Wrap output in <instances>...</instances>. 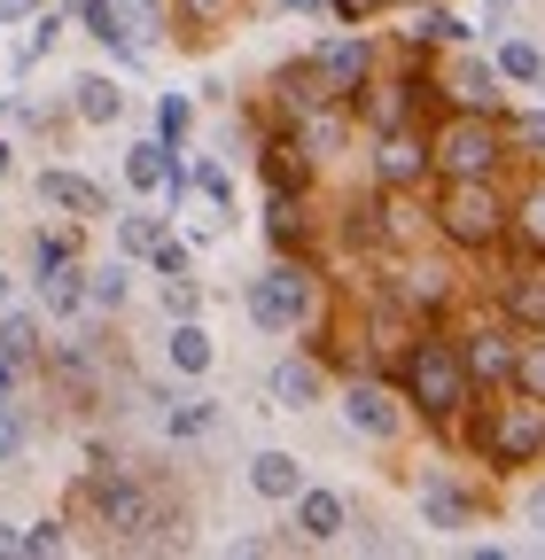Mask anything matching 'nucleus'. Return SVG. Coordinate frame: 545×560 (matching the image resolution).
<instances>
[{"label": "nucleus", "mask_w": 545, "mask_h": 560, "mask_svg": "<svg viewBox=\"0 0 545 560\" xmlns=\"http://www.w3.org/2000/svg\"><path fill=\"white\" fill-rule=\"evenodd\" d=\"M467 366H460V342H414L405 350V397H414L429 420H452L467 405Z\"/></svg>", "instance_id": "f257e3e1"}, {"label": "nucleus", "mask_w": 545, "mask_h": 560, "mask_svg": "<svg viewBox=\"0 0 545 560\" xmlns=\"http://www.w3.org/2000/svg\"><path fill=\"white\" fill-rule=\"evenodd\" d=\"M437 226L452 242H467V249H491L507 234V202L491 195V179H452L444 202H437Z\"/></svg>", "instance_id": "f03ea898"}, {"label": "nucleus", "mask_w": 545, "mask_h": 560, "mask_svg": "<svg viewBox=\"0 0 545 560\" xmlns=\"http://www.w3.org/2000/svg\"><path fill=\"white\" fill-rule=\"evenodd\" d=\"M429 164H444L452 179H491V164H499V125H491V109H460V117L437 132Z\"/></svg>", "instance_id": "7ed1b4c3"}, {"label": "nucleus", "mask_w": 545, "mask_h": 560, "mask_svg": "<svg viewBox=\"0 0 545 560\" xmlns=\"http://www.w3.org/2000/svg\"><path fill=\"white\" fill-rule=\"evenodd\" d=\"M250 319L265 335H297L312 319V272L304 265H272L265 280H250Z\"/></svg>", "instance_id": "20e7f679"}, {"label": "nucleus", "mask_w": 545, "mask_h": 560, "mask_svg": "<svg viewBox=\"0 0 545 560\" xmlns=\"http://www.w3.org/2000/svg\"><path fill=\"white\" fill-rule=\"evenodd\" d=\"M367 79H374V47L367 39H327L304 62V86H320V102H359Z\"/></svg>", "instance_id": "39448f33"}, {"label": "nucleus", "mask_w": 545, "mask_h": 560, "mask_svg": "<svg viewBox=\"0 0 545 560\" xmlns=\"http://www.w3.org/2000/svg\"><path fill=\"white\" fill-rule=\"evenodd\" d=\"M86 499H94V514L109 522V537H141V529H156V506H149V490L132 482V475H117V467H94Z\"/></svg>", "instance_id": "423d86ee"}, {"label": "nucleus", "mask_w": 545, "mask_h": 560, "mask_svg": "<svg viewBox=\"0 0 545 560\" xmlns=\"http://www.w3.org/2000/svg\"><path fill=\"white\" fill-rule=\"evenodd\" d=\"M484 452H491V467H522V459H537V452H545V397L491 412V429H484Z\"/></svg>", "instance_id": "0eeeda50"}, {"label": "nucleus", "mask_w": 545, "mask_h": 560, "mask_svg": "<svg viewBox=\"0 0 545 560\" xmlns=\"http://www.w3.org/2000/svg\"><path fill=\"white\" fill-rule=\"evenodd\" d=\"M444 102H452V109H499V62L460 55V62L444 70Z\"/></svg>", "instance_id": "6e6552de"}, {"label": "nucleus", "mask_w": 545, "mask_h": 560, "mask_svg": "<svg viewBox=\"0 0 545 560\" xmlns=\"http://www.w3.org/2000/svg\"><path fill=\"white\" fill-rule=\"evenodd\" d=\"M297 529L312 537V545H327V537H344V522H351V506H344V490H320V482H304L297 490Z\"/></svg>", "instance_id": "1a4fd4ad"}, {"label": "nucleus", "mask_w": 545, "mask_h": 560, "mask_svg": "<svg viewBox=\"0 0 545 560\" xmlns=\"http://www.w3.org/2000/svg\"><path fill=\"white\" fill-rule=\"evenodd\" d=\"M39 195H47L55 210H71V219H102V210H109V195H102L86 172H62V164L39 172Z\"/></svg>", "instance_id": "9d476101"}, {"label": "nucleus", "mask_w": 545, "mask_h": 560, "mask_svg": "<svg viewBox=\"0 0 545 560\" xmlns=\"http://www.w3.org/2000/svg\"><path fill=\"white\" fill-rule=\"evenodd\" d=\"M514 350L522 342H507V335H475V342H460V366H467V382L499 389V382H514Z\"/></svg>", "instance_id": "9b49d317"}, {"label": "nucleus", "mask_w": 545, "mask_h": 560, "mask_svg": "<svg viewBox=\"0 0 545 560\" xmlns=\"http://www.w3.org/2000/svg\"><path fill=\"white\" fill-rule=\"evenodd\" d=\"M359 109H367V125L374 132H405V125H414V109H421V86L414 79H397V86H359Z\"/></svg>", "instance_id": "f8f14e48"}, {"label": "nucleus", "mask_w": 545, "mask_h": 560, "mask_svg": "<svg viewBox=\"0 0 545 560\" xmlns=\"http://www.w3.org/2000/svg\"><path fill=\"white\" fill-rule=\"evenodd\" d=\"M374 172H382V187H421L429 149H421L414 132H382V156H374Z\"/></svg>", "instance_id": "ddd939ff"}, {"label": "nucleus", "mask_w": 545, "mask_h": 560, "mask_svg": "<svg viewBox=\"0 0 545 560\" xmlns=\"http://www.w3.org/2000/svg\"><path fill=\"white\" fill-rule=\"evenodd\" d=\"M344 420H351L359 436H397V405H390V389H374V382H351Z\"/></svg>", "instance_id": "4468645a"}, {"label": "nucleus", "mask_w": 545, "mask_h": 560, "mask_svg": "<svg viewBox=\"0 0 545 560\" xmlns=\"http://www.w3.org/2000/svg\"><path fill=\"white\" fill-rule=\"evenodd\" d=\"M250 490H257V499H297V490H304V467H297L289 452H257V459H250Z\"/></svg>", "instance_id": "2eb2a0df"}, {"label": "nucleus", "mask_w": 545, "mask_h": 560, "mask_svg": "<svg viewBox=\"0 0 545 560\" xmlns=\"http://www.w3.org/2000/svg\"><path fill=\"white\" fill-rule=\"evenodd\" d=\"M39 296H47V312H55V319H62V312H79V304H86V272H79V257L47 265V272H39Z\"/></svg>", "instance_id": "dca6fc26"}, {"label": "nucleus", "mask_w": 545, "mask_h": 560, "mask_svg": "<svg viewBox=\"0 0 545 560\" xmlns=\"http://www.w3.org/2000/svg\"><path fill=\"white\" fill-rule=\"evenodd\" d=\"M272 397H281L289 412L320 405V366H312V359H281V366H272Z\"/></svg>", "instance_id": "f3484780"}, {"label": "nucleus", "mask_w": 545, "mask_h": 560, "mask_svg": "<svg viewBox=\"0 0 545 560\" xmlns=\"http://www.w3.org/2000/svg\"><path fill=\"white\" fill-rule=\"evenodd\" d=\"M164 359H172V366H179V374L195 382L202 366H211V335H202L195 319H172V342H164Z\"/></svg>", "instance_id": "a211bd4d"}, {"label": "nucleus", "mask_w": 545, "mask_h": 560, "mask_svg": "<svg viewBox=\"0 0 545 560\" xmlns=\"http://www.w3.org/2000/svg\"><path fill=\"white\" fill-rule=\"evenodd\" d=\"M421 514H429V529H460V522H467V499H460L444 475H429V482H421Z\"/></svg>", "instance_id": "6ab92c4d"}, {"label": "nucleus", "mask_w": 545, "mask_h": 560, "mask_svg": "<svg viewBox=\"0 0 545 560\" xmlns=\"http://www.w3.org/2000/svg\"><path fill=\"white\" fill-rule=\"evenodd\" d=\"M71 94H79V117H86V125H117V109H125L117 79H79Z\"/></svg>", "instance_id": "aec40b11"}, {"label": "nucleus", "mask_w": 545, "mask_h": 560, "mask_svg": "<svg viewBox=\"0 0 545 560\" xmlns=\"http://www.w3.org/2000/svg\"><path fill=\"white\" fill-rule=\"evenodd\" d=\"M79 24H86V39H102V47H125V55H132V39H125V16H117V0H79Z\"/></svg>", "instance_id": "412c9836"}, {"label": "nucleus", "mask_w": 545, "mask_h": 560, "mask_svg": "<svg viewBox=\"0 0 545 560\" xmlns=\"http://www.w3.org/2000/svg\"><path fill=\"white\" fill-rule=\"evenodd\" d=\"M164 242V219H156V210H132V219H117V249L125 257H149Z\"/></svg>", "instance_id": "4be33fe9"}, {"label": "nucleus", "mask_w": 545, "mask_h": 560, "mask_svg": "<svg viewBox=\"0 0 545 560\" xmlns=\"http://www.w3.org/2000/svg\"><path fill=\"white\" fill-rule=\"evenodd\" d=\"M499 79H514V86H537V79H545V55H537L530 39H507V47H499Z\"/></svg>", "instance_id": "5701e85b"}, {"label": "nucleus", "mask_w": 545, "mask_h": 560, "mask_svg": "<svg viewBox=\"0 0 545 560\" xmlns=\"http://www.w3.org/2000/svg\"><path fill=\"white\" fill-rule=\"evenodd\" d=\"M211 420H219L211 397H179V405L164 412V429H172V436H211Z\"/></svg>", "instance_id": "b1692460"}, {"label": "nucleus", "mask_w": 545, "mask_h": 560, "mask_svg": "<svg viewBox=\"0 0 545 560\" xmlns=\"http://www.w3.org/2000/svg\"><path fill=\"white\" fill-rule=\"evenodd\" d=\"M0 350H9L16 366L39 359V319H32V312H9V319H0Z\"/></svg>", "instance_id": "393cba45"}, {"label": "nucleus", "mask_w": 545, "mask_h": 560, "mask_svg": "<svg viewBox=\"0 0 545 560\" xmlns=\"http://www.w3.org/2000/svg\"><path fill=\"white\" fill-rule=\"evenodd\" d=\"M187 125H195V102H187V94H164V109H156V140H164V149H179Z\"/></svg>", "instance_id": "a878e982"}, {"label": "nucleus", "mask_w": 545, "mask_h": 560, "mask_svg": "<svg viewBox=\"0 0 545 560\" xmlns=\"http://www.w3.org/2000/svg\"><path fill=\"white\" fill-rule=\"evenodd\" d=\"M507 312H514L522 327H545V280H514V289H507Z\"/></svg>", "instance_id": "bb28decb"}, {"label": "nucleus", "mask_w": 545, "mask_h": 560, "mask_svg": "<svg viewBox=\"0 0 545 560\" xmlns=\"http://www.w3.org/2000/svg\"><path fill=\"white\" fill-rule=\"evenodd\" d=\"M125 289H132V280H125V265H102V272L86 280V304H102V312H117V304H125Z\"/></svg>", "instance_id": "cd10ccee"}, {"label": "nucleus", "mask_w": 545, "mask_h": 560, "mask_svg": "<svg viewBox=\"0 0 545 560\" xmlns=\"http://www.w3.org/2000/svg\"><path fill=\"white\" fill-rule=\"evenodd\" d=\"M335 140H344V117H335V109H312V102H304V149H335Z\"/></svg>", "instance_id": "c85d7f7f"}, {"label": "nucleus", "mask_w": 545, "mask_h": 560, "mask_svg": "<svg viewBox=\"0 0 545 560\" xmlns=\"http://www.w3.org/2000/svg\"><path fill=\"white\" fill-rule=\"evenodd\" d=\"M514 382H522L530 397H545V342H522V350H514Z\"/></svg>", "instance_id": "c756f323"}, {"label": "nucleus", "mask_w": 545, "mask_h": 560, "mask_svg": "<svg viewBox=\"0 0 545 560\" xmlns=\"http://www.w3.org/2000/svg\"><path fill=\"white\" fill-rule=\"evenodd\" d=\"M265 179L297 195V140H272V149H265Z\"/></svg>", "instance_id": "7c9ffc66"}, {"label": "nucleus", "mask_w": 545, "mask_h": 560, "mask_svg": "<svg viewBox=\"0 0 545 560\" xmlns=\"http://www.w3.org/2000/svg\"><path fill=\"white\" fill-rule=\"evenodd\" d=\"M265 226H272V242H297L304 219H297V195H289V187H272V219H265Z\"/></svg>", "instance_id": "2f4dec72"}, {"label": "nucleus", "mask_w": 545, "mask_h": 560, "mask_svg": "<svg viewBox=\"0 0 545 560\" xmlns=\"http://www.w3.org/2000/svg\"><path fill=\"white\" fill-rule=\"evenodd\" d=\"M195 304H202V296H195V280L172 272V280H164V312H172V319H195Z\"/></svg>", "instance_id": "473e14b6"}, {"label": "nucleus", "mask_w": 545, "mask_h": 560, "mask_svg": "<svg viewBox=\"0 0 545 560\" xmlns=\"http://www.w3.org/2000/svg\"><path fill=\"white\" fill-rule=\"evenodd\" d=\"M24 552H32V560H55V552H62V522H39V529H24Z\"/></svg>", "instance_id": "72a5a7b5"}, {"label": "nucleus", "mask_w": 545, "mask_h": 560, "mask_svg": "<svg viewBox=\"0 0 545 560\" xmlns=\"http://www.w3.org/2000/svg\"><path fill=\"white\" fill-rule=\"evenodd\" d=\"M24 452V420H16V405L0 397V459H16Z\"/></svg>", "instance_id": "f704fd0d"}, {"label": "nucleus", "mask_w": 545, "mask_h": 560, "mask_svg": "<svg viewBox=\"0 0 545 560\" xmlns=\"http://www.w3.org/2000/svg\"><path fill=\"white\" fill-rule=\"evenodd\" d=\"M62 257H79V249H71V234H39V242H32V265H39V272H47V265H62Z\"/></svg>", "instance_id": "c9c22d12"}, {"label": "nucleus", "mask_w": 545, "mask_h": 560, "mask_svg": "<svg viewBox=\"0 0 545 560\" xmlns=\"http://www.w3.org/2000/svg\"><path fill=\"white\" fill-rule=\"evenodd\" d=\"M522 242H530V249H545V187L522 202Z\"/></svg>", "instance_id": "e433bc0d"}, {"label": "nucleus", "mask_w": 545, "mask_h": 560, "mask_svg": "<svg viewBox=\"0 0 545 560\" xmlns=\"http://www.w3.org/2000/svg\"><path fill=\"white\" fill-rule=\"evenodd\" d=\"M55 32H62V16H55V9H47V16H39V24H32V39H24V62H39V55H47V47H55Z\"/></svg>", "instance_id": "4c0bfd02"}, {"label": "nucleus", "mask_w": 545, "mask_h": 560, "mask_svg": "<svg viewBox=\"0 0 545 560\" xmlns=\"http://www.w3.org/2000/svg\"><path fill=\"white\" fill-rule=\"evenodd\" d=\"M195 187H202V195H211V202H219V210H227V202H234V187H227V172H219V164H202V172H195Z\"/></svg>", "instance_id": "58836bf2"}, {"label": "nucleus", "mask_w": 545, "mask_h": 560, "mask_svg": "<svg viewBox=\"0 0 545 560\" xmlns=\"http://www.w3.org/2000/svg\"><path fill=\"white\" fill-rule=\"evenodd\" d=\"M149 257H156V272H164V280H172V272H187V249H179V242H172V234H164V242H156V249H149Z\"/></svg>", "instance_id": "ea45409f"}, {"label": "nucleus", "mask_w": 545, "mask_h": 560, "mask_svg": "<svg viewBox=\"0 0 545 560\" xmlns=\"http://www.w3.org/2000/svg\"><path fill=\"white\" fill-rule=\"evenodd\" d=\"M514 132H522V149H545V109H537V117H522Z\"/></svg>", "instance_id": "a19ab883"}, {"label": "nucleus", "mask_w": 545, "mask_h": 560, "mask_svg": "<svg viewBox=\"0 0 545 560\" xmlns=\"http://www.w3.org/2000/svg\"><path fill=\"white\" fill-rule=\"evenodd\" d=\"M39 0H0V24H16V16H32Z\"/></svg>", "instance_id": "79ce46f5"}, {"label": "nucleus", "mask_w": 545, "mask_h": 560, "mask_svg": "<svg viewBox=\"0 0 545 560\" xmlns=\"http://www.w3.org/2000/svg\"><path fill=\"white\" fill-rule=\"evenodd\" d=\"M0 397H16V359L0 350Z\"/></svg>", "instance_id": "37998d69"}, {"label": "nucleus", "mask_w": 545, "mask_h": 560, "mask_svg": "<svg viewBox=\"0 0 545 560\" xmlns=\"http://www.w3.org/2000/svg\"><path fill=\"white\" fill-rule=\"evenodd\" d=\"M9 552H24V529H9V522H0V560H9Z\"/></svg>", "instance_id": "c03bdc74"}, {"label": "nucleus", "mask_w": 545, "mask_h": 560, "mask_svg": "<svg viewBox=\"0 0 545 560\" xmlns=\"http://www.w3.org/2000/svg\"><path fill=\"white\" fill-rule=\"evenodd\" d=\"M530 522H537V537H545V490H530Z\"/></svg>", "instance_id": "a18cd8bd"}, {"label": "nucleus", "mask_w": 545, "mask_h": 560, "mask_svg": "<svg viewBox=\"0 0 545 560\" xmlns=\"http://www.w3.org/2000/svg\"><path fill=\"white\" fill-rule=\"evenodd\" d=\"M9 164H16V149H9V140H0V179H9Z\"/></svg>", "instance_id": "49530a36"}, {"label": "nucleus", "mask_w": 545, "mask_h": 560, "mask_svg": "<svg viewBox=\"0 0 545 560\" xmlns=\"http://www.w3.org/2000/svg\"><path fill=\"white\" fill-rule=\"evenodd\" d=\"M0 312H9V272H0Z\"/></svg>", "instance_id": "de8ad7c7"}, {"label": "nucleus", "mask_w": 545, "mask_h": 560, "mask_svg": "<svg viewBox=\"0 0 545 560\" xmlns=\"http://www.w3.org/2000/svg\"><path fill=\"white\" fill-rule=\"evenodd\" d=\"M491 9H507V0H491Z\"/></svg>", "instance_id": "09e8293b"}]
</instances>
